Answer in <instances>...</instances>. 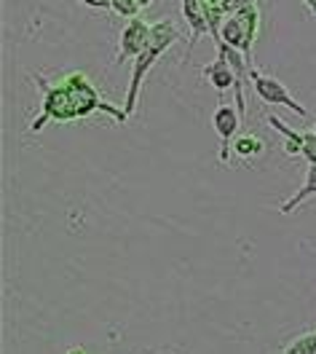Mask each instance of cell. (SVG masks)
Returning a JSON list of instances; mask_svg holds the SVG:
<instances>
[{
	"label": "cell",
	"instance_id": "obj_1",
	"mask_svg": "<svg viewBox=\"0 0 316 354\" xmlns=\"http://www.w3.org/2000/svg\"><path fill=\"white\" fill-rule=\"evenodd\" d=\"M177 41H180V30L175 27V22L161 19V22L150 24V41H148V46H145V51L135 59V65H132L129 94H126V102H124L126 115H135L137 100H139V91H142V84H145L148 73L153 70V65L158 62V57H161L166 48H172Z\"/></svg>",
	"mask_w": 316,
	"mask_h": 354
},
{
	"label": "cell",
	"instance_id": "obj_2",
	"mask_svg": "<svg viewBox=\"0 0 316 354\" xmlns=\"http://www.w3.org/2000/svg\"><path fill=\"white\" fill-rule=\"evenodd\" d=\"M41 88V115L30 124V132H41L48 121H75V108L70 100V91L65 81H48L46 75H38Z\"/></svg>",
	"mask_w": 316,
	"mask_h": 354
},
{
	"label": "cell",
	"instance_id": "obj_3",
	"mask_svg": "<svg viewBox=\"0 0 316 354\" xmlns=\"http://www.w3.org/2000/svg\"><path fill=\"white\" fill-rule=\"evenodd\" d=\"M249 84H252V91L257 94V100L263 102V105H284V108H290L293 113H297L300 118H306L308 111L295 100L293 94H290V88L284 86L279 78H273V75H266V73H260L257 67H252L249 70Z\"/></svg>",
	"mask_w": 316,
	"mask_h": 354
},
{
	"label": "cell",
	"instance_id": "obj_4",
	"mask_svg": "<svg viewBox=\"0 0 316 354\" xmlns=\"http://www.w3.org/2000/svg\"><path fill=\"white\" fill-rule=\"evenodd\" d=\"M241 113L236 105H228V102H220L215 113H212V127L220 137V164H228L230 158V142L239 137V129H241Z\"/></svg>",
	"mask_w": 316,
	"mask_h": 354
},
{
	"label": "cell",
	"instance_id": "obj_5",
	"mask_svg": "<svg viewBox=\"0 0 316 354\" xmlns=\"http://www.w3.org/2000/svg\"><path fill=\"white\" fill-rule=\"evenodd\" d=\"M150 41V24L145 22V19H129L126 27L121 30V38H118V54H115V65H121V62H126V59H137L142 51H145V46Z\"/></svg>",
	"mask_w": 316,
	"mask_h": 354
},
{
	"label": "cell",
	"instance_id": "obj_6",
	"mask_svg": "<svg viewBox=\"0 0 316 354\" xmlns=\"http://www.w3.org/2000/svg\"><path fill=\"white\" fill-rule=\"evenodd\" d=\"M180 11L185 24H188V30H190L188 51H185V59H188L193 54V46L199 44V38L212 35V27H209V14H206V3L204 0H180Z\"/></svg>",
	"mask_w": 316,
	"mask_h": 354
},
{
	"label": "cell",
	"instance_id": "obj_7",
	"mask_svg": "<svg viewBox=\"0 0 316 354\" xmlns=\"http://www.w3.org/2000/svg\"><path fill=\"white\" fill-rule=\"evenodd\" d=\"M314 196H316V164H308V167H306V180H303L300 191L293 194L290 199L284 201V204L279 207V212H282V215H290V212H295L300 204H306V201L314 199Z\"/></svg>",
	"mask_w": 316,
	"mask_h": 354
},
{
	"label": "cell",
	"instance_id": "obj_8",
	"mask_svg": "<svg viewBox=\"0 0 316 354\" xmlns=\"http://www.w3.org/2000/svg\"><path fill=\"white\" fill-rule=\"evenodd\" d=\"M266 121L271 124L273 129L279 134H284V153L287 156H295V158H300V151H303V132H295V129H290L279 115H273V113H268L266 115Z\"/></svg>",
	"mask_w": 316,
	"mask_h": 354
},
{
	"label": "cell",
	"instance_id": "obj_9",
	"mask_svg": "<svg viewBox=\"0 0 316 354\" xmlns=\"http://www.w3.org/2000/svg\"><path fill=\"white\" fill-rule=\"evenodd\" d=\"M233 153L239 156V158H244V161H252V158H260V156L266 153V142L257 137V134H239L236 140H233Z\"/></svg>",
	"mask_w": 316,
	"mask_h": 354
},
{
	"label": "cell",
	"instance_id": "obj_10",
	"mask_svg": "<svg viewBox=\"0 0 316 354\" xmlns=\"http://www.w3.org/2000/svg\"><path fill=\"white\" fill-rule=\"evenodd\" d=\"M282 354H316V330L297 335L295 341H290V344L282 349Z\"/></svg>",
	"mask_w": 316,
	"mask_h": 354
},
{
	"label": "cell",
	"instance_id": "obj_11",
	"mask_svg": "<svg viewBox=\"0 0 316 354\" xmlns=\"http://www.w3.org/2000/svg\"><path fill=\"white\" fill-rule=\"evenodd\" d=\"M110 11H113V14H118V17H124V19H135V17H139L142 6H139L137 0H113Z\"/></svg>",
	"mask_w": 316,
	"mask_h": 354
},
{
	"label": "cell",
	"instance_id": "obj_12",
	"mask_svg": "<svg viewBox=\"0 0 316 354\" xmlns=\"http://www.w3.org/2000/svg\"><path fill=\"white\" fill-rule=\"evenodd\" d=\"M300 158H306V164H316V132H303V151Z\"/></svg>",
	"mask_w": 316,
	"mask_h": 354
},
{
	"label": "cell",
	"instance_id": "obj_13",
	"mask_svg": "<svg viewBox=\"0 0 316 354\" xmlns=\"http://www.w3.org/2000/svg\"><path fill=\"white\" fill-rule=\"evenodd\" d=\"M212 11H217V14H223V17H230L233 11H236V0H204Z\"/></svg>",
	"mask_w": 316,
	"mask_h": 354
},
{
	"label": "cell",
	"instance_id": "obj_14",
	"mask_svg": "<svg viewBox=\"0 0 316 354\" xmlns=\"http://www.w3.org/2000/svg\"><path fill=\"white\" fill-rule=\"evenodd\" d=\"M78 3H83L89 8H97V11H110V6H113V0H78Z\"/></svg>",
	"mask_w": 316,
	"mask_h": 354
},
{
	"label": "cell",
	"instance_id": "obj_15",
	"mask_svg": "<svg viewBox=\"0 0 316 354\" xmlns=\"http://www.w3.org/2000/svg\"><path fill=\"white\" fill-rule=\"evenodd\" d=\"M300 3H303V6H306V8L316 17V0H300Z\"/></svg>",
	"mask_w": 316,
	"mask_h": 354
},
{
	"label": "cell",
	"instance_id": "obj_16",
	"mask_svg": "<svg viewBox=\"0 0 316 354\" xmlns=\"http://www.w3.org/2000/svg\"><path fill=\"white\" fill-rule=\"evenodd\" d=\"M137 3H139L142 8H150V6H153V0H137Z\"/></svg>",
	"mask_w": 316,
	"mask_h": 354
},
{
	"label": "cell",
	"instance_id": "obj_17",
	"mask_svg": "<svg viewBox=\"0 0 316 354\" xmlns=\"http://www.w3.org/2000/svg\"><path fill=\"white\" fill-rule=\"evenodd\" d=\"M249 3H255V0H236V8H241V6H249Z\"/></svg>",
	"mask_w": 316,
	"mask_h": 354
},
{
	"label": "cell",
	"instance_id": "obj_18",
	"mask_svg": "<svg viewBox=\"0 0 316 354\" xmlns=\"http://www.w3.org/2000/svg\"><path fill=\"white\" fill-rule=\"evenodd\" d=\"M70 354H83V352H81V349H72V352H70Z\"/></svg>",
	"mask_w": 316,
	"mask_h": 354
},
{
	"label": "cell",
	"instance_id": "obj_19",
	"mask_svg": "<svg viewBox=\"0 0 316 354\" xmlns=\"http://www.w3.org/2000/svg\"><path fill=\"white\" fill-rule=\"evenodd\" d=\"M314 132H316V121H314Z\"/></svg>",
	"mask_w": 316,
	"mask_h": 354
}]
</instances>
